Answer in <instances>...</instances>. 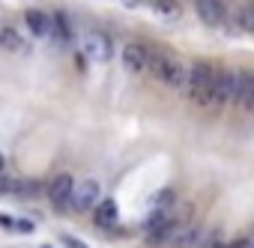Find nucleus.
Masks as SVG:
<instances>
[{
  "label": "nucleus",
  "instance_id": "obj_1",
  "mask_svg": "<svg viewBox=\"0 0 254 248\" xmlns=\"http://www.w3.org/2000/svg\"><path fill=\"white\" fill-rule=\"evenodd\" d=\"M147 72H153L162 84H168V87H174V90H186V66H183L174 54H165V51H153V48H150Z\"/></svg>",
  "mask_w": 254,
  "mask_h": 248
},
{
  "label": "nucleus",
  "instance_id": "obj_2",
  "mask_svg": "<svg viewBox=\"0 0 254 248\" xmlns=\"http://www.w3.org/2000/svg\"><path fill=\"white\" fill-rule=\"evenodd\" d=\"M212 75H215V69L209 63H191V66H186V93L191 99H197V102H206Z\"/></svg>",
  "mask_w": 254,
  "mask_h": 248
},
{
  "label": "nucleus",
  "instance_id": "obj_3",
  "mask_svg": "<svg viewBox=\"0 0 254 248\" xmlns=\"http://www.w3.org/2000/svg\"><path fill=\"white\" fill-rule=\"evenodd\" d=\"M81 48H84V54H87L93 63H108V60L114 57V42H111V36L102 33V30H87L84 39H81Z\"/></svg>",
  "mask_w": 254,
  "mask_h": 248
},
{
  "label": "nucleus",
  "instance_id": "obj_4",
  "mask_svg": "<svg viewBox=\"0 0 254 248\" xmlns=\"http://www.w3.org/2000/svg\"><path fill=\"white\" fill-rule=\"evenodd\" d=\"M99 200H102V186H99V180H81V183H75V191H72V209H75V212H87V209H93Z\"/></svg>",
  "mask_w": 254,
  "mask_h": 248
},
{
  "label": "nucleus",
  "instance_id": "obj_5",
  "mask_svg": "<svg viewBox=\"0 0 254 248\" xmlns=\"http://www.w3.org/2000/svg\"><path fill=\"white\" fill-rule=\"evenodd\" d=\"M72 191H75V180L69 174H57L48 183V200L54 203V209H66L72 206Z\"/></svg>",
  "mask_w": 254,
  "mask_h": 248
},
{
  "label": "nucleus",
  "instance_id": "obj_6",
  "mask_svg": "<svg viewBox=\"0 0 254 248\" xmlns=\"http://www.w3.org/2000/svg\"><path fill=\"white\" fill-rule=\"evenodd\" d=\"M194 9H197L200 21L209 27H221L227 21V6L221 0H194Z\"/></svg>",
  "mask_w": 254,
  "mask_h": 248
},
{
  "label": "nucleus",
  "instance_id": "obj_7",
  "mask_svg": "<svg viewBox=\"0 0 254 248\" xmlns=\"http://www.w3.org/2000/svg\"><path fill=\"white\" fill-rule=\"evenodd\" d=\"M147 63H150V48L147 45H126L123 48V66L129 69V72H147Z\"/></svg>",
  "mask_w": 254,
  "mask_h": 248
},
{
  "label": "nucleus",
  "instance_id": "obj_8",
  "mask_svg": "<svg viewBox=\"0 0 254 248\" xmlns=\"http://www.w3.org/2000/svg\"><path fill=\"white\" fill-rule=\"evenodd\" d=\"M24 24L30 27L33 36H48L51 33V15L42 9H27L24 12Z\"/></svg>",
  "mask_w": 254,
  "mask_h": 248
},
{
  "label": "nucleus",
  "instance_id": "obj_9",
  "mask_svg": "<svg viewBox=\"0 0 254 248\" xmlns=\"http://www.w3.org/2000/svg\"><path fill=\"white\" fill-rule=\"evenodd\" d=\"M93 218H96L99 227H114L117 218H120V209H117V203L108 197V200H99V203L93 206Z\"/></svg>",
  "mask_w": 254,
  "mask_h": 248
},
{
  "label": "nucleus",
  "instance_id": "obj_10",
  "mask_svg": "<svg viewBox=\"0 0 254 248\" xmlns=\"http://www.w3.org/2000/svg\"><path fill=\"white\" fill-rule=\"evenodd\" d=\"M0 48H3V51H9V54H18V51H24L27 45H24V36H21V30H15V27H3V30H0Z\"/></svg>",
  "mask_w": 254,
  "mask_h": 248
},
{
  "label": "nucleus",
  "instance_id": "obj_11",
  "mask_svg": "<svg viewBox=\"0 0 254 248\" xmlns=\"http://www.w3.org/2000/svg\"><path fill=\"white\" fill-rule=\"evenodd\" d=\"M200 236H203L200 227H180L171 239V248H194L200 242Z\"/></svg>",
  "mask_w": 254,
  "mask_h": 248
},
{
  "label": "nucleus",
  "instance_id": "obj_12",
  "mask_svg": "<svg viewBox=\"0 0 254 248\" xmlns=\"http://www.w3.org/2000/svg\"><path fill=\"white\" fill-rule=\"evenodd\" d=\"M233 105H239V108H245V111H254V72L245 75V84H242L239 99H236Z\"/></svg>",
  "mask_w": 254,
  "mask_h": 248
},
{
  "label": "nucleus",
  "instance_id": "obj_13",
  "mask_svg": "<svg viewBox=\"0 0 254 248\" xmlns=\"http://www.w3.org/2000/svg\"><path fill=\"white\" fill-rule=\"evenodd\" d=\"M236 27L245 30V33H254V0L236 9Z\"/></svg>",
  "mask_w": 254,
  "mask_h": 248
},
{
  "label": "nucleus",
  "instance_id": "obj_14",
  "mask_svg": "<svg viewBox=\"0 0 254 248\" xmlns=\"http://www.w3.org/2000/svg\"><path fill=\"white\" fill-rule=\"evenodd\" d=\"M51 30H54V39H57L60 45L69 42V24H66L63 15H51Z\"/></svg>",
  "mask_w": 254,
  "mask_h": 248
},
{
  "label": "nucleus",
  "instance_id": "obj_15",
  "mask_svg": "<svg viewBox=\"0 0 254 248\" xmlns=\"http://www.w3.org/2000/svg\"><path fill=\"white\" fill-rule=\"evenodd\" d=\"M150 3L156 6V12H162L168 18H177L180 15V3H177V0H150Z\"/></svg>",
  "mask_w": 254,
  "mask_h": 248
},
{
  "label": "nucleus",
  "instance_id": "obj_16",
  "mask_svg": "<svg viewBox=\"0 0 254 248\" xmlns=\"http://www.w3.org/2000/svg\"><path fill=\"white\" fill-rule=\"evenodd\" d=\"M0 224L9 227V230H24V233L33 230V221H27V218H9V215H0Z\"/></svg>",
  "mask_w": 254,
  "mask_h": 248
},
{
  "label": "nucleus",
  "instance_id": "obj_17",
  "mask_svg": "<svg viewBox=\"0 0 254 248\" xmlns=\"http://www.w3.org/2000/svg\"><path fill=\"white\" fill-rule=\"evenodd\" d=\"M18 191H21V183H18V180L0 177V194H18Z\"/></svg>",
  "mask_w": 254,
  "mask_h": 248
},
{
  "label": "nucleus",
  "instance_id": "obj_18",
  "mask_svg": "<svg viewBox=\"0 0 254 248\" xmlns=\"http://www.w3.org/2000/svg\"><path fill=\"white\" fill-rule=\"evenodd\" d=\"M39 191H42V186H39V183H21V191H18V194L33 197V194H39Z\"/></svg>",
  "mask_w": 254,
  "mask_h": 248
},
{
  "label": "nucleus",
  "instance_id": "obj_19",
  "mask_svg": "<svg viewBox=\"0 0 254 248\" xmlns=\"http://www.w3.org/2000/svg\"><path fill=\"white\" fill-rule=\"evenodd\" d=\"M60 242H63L66 248H90L87 242H81V239H75V236H60Z\"/></svg>",
  "mask_w": 254,
  "mask_h": 248
},
{
  "label": "nucleus",
  "instance_id": "obj_20",
  "mask_svg": "<svg viewBox=\"0 0 254 248\" xmlns=\"http://www.w3.org/2000/svg\"><path fill=\"white\" fill-rule=\"evenodd\" d=\"M206 248H227V242H224V239H212Z\"/></svg>",
  "mask_w": 254,
  "mask_h": 248
},
{
  "label": "nucleus",
  "instance_id": "obj_21",
  "mask_svg": "<svg viewBox=\"0 0 254 248\" xmlns=\"http://www.w3.org/2000/svg\"><path fill=\"white\" fill-rule=\"evenodd\" d=\"M227 248H251L248 242H236V245H227Z\"/></svg>",
  "mask_w": 254,
  "mask_h": 248
},
{
  "label": "nucleus",
  "instance_id": "obj_22",
  "mask_svg": "<svg viewBox=\"0 0 254 248\" xmlns=\"http://www.w3.org/2000/svg\"><path fill=\"white\" fill-rule=\"evenodd\" d=\"M3 165H6V162H3V156H0V171H3Z\"/></svg>",
  "mask_w": 254,
  "mask_h": 248
},
{
  "label": "nucleus",
  "instance_id": "obj_23",
  "mask_svg": "<svg viewBox=\"0 0 254 248\" xmlns=\"http://www.w3.org/2000/svg\"><path fill=\"white\" fill-rule=\"evenodd\" d=\"M45 248H51V245H45Z\"/></svg>",
  "mask_w": 254,
  "mask_h": 248
}]
</instances>
